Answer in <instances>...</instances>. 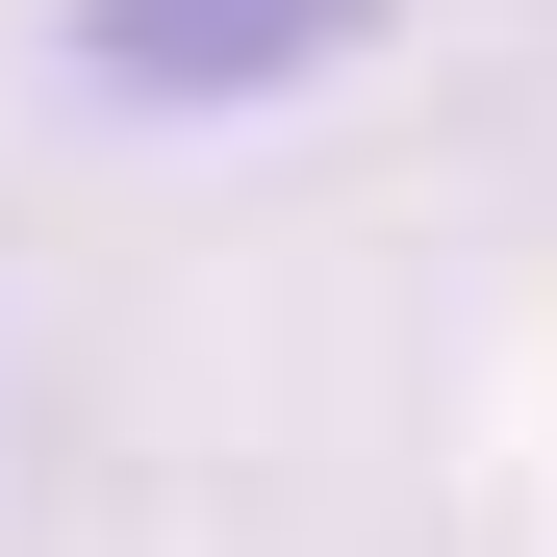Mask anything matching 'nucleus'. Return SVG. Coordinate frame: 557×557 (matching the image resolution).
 Masks as SVG:
<instances>
[{"mask_svg": "<svg viewBox=\"0 0 557 557\" xmlns=\"http://www.w3.org/2000/svg\"><path fill=\"white\" fill-rule=\"evenodd\" d=\"M406 0H76V76L102 102H278V76L381 51Z\"/></svg>", "mask_w": 557, "mask_h": 557, "instance_id": "1", "label": "nucleus"}]
</instances>
